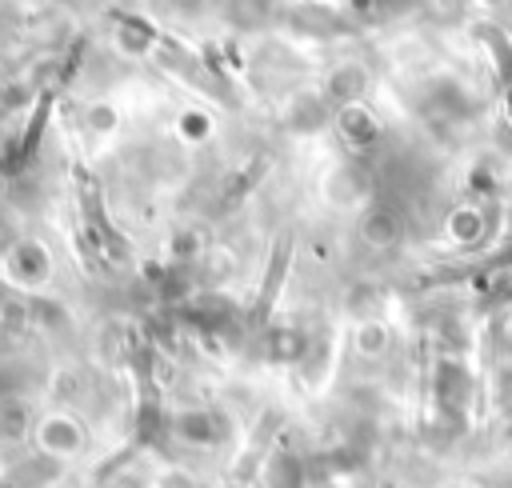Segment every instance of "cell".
I'll use <instances>...</instances> for the list:
<instances>
[{"label": "cell", "instance_id": "cell-10", "mask_svg": "<svg viewBox=\"0 0 512 488\" xmlns=\"http://www.w3.org/2000/svg\"><path fill=\"white\" fill-rule=\"evenodd\" d=\"M288 108H292V112H288V124H292V128H316V124L324 120L328 100H324V92H296Z\"/></svg>", "mask_w": 512, "mask_h": 488}, {"label": "cell", "instance_id": "cell-1", "mask_svg": "<svg viewBox=\"0 0 512 488\" xmlns=\"http://www.w3.org/2000/svg\"><path fill=\"white\" fill-rule=\"evenodd\" d=\"M368 88H372V72H368V64H360V60H340V64H332V68L324 72V84H320L328 108L360 104V100L368 96Z\"/></svg>", "mask_w": 512, "mask_h": 488}, {"label": "cell", "instance_id": "cell-2", "mask_svg": "<svg viewBox=\"0 0 512 488\" xmlns=\"http://www.w3.org/2000/svg\"><path fill=\"white\" fill-rule=\"evenodd\" d=\"M356 236L364 240V248H372V252H388V248L400 244V236H404V220H400V212L388 208V204H364L360 216H356Z\"/></svg>", "mask_w": 512, "mask_h": 488}, {"label": "cell", "instance_id": "cell-6", "mask_svg": "<svg viewBox=\"0 0 512 488\" xmlns=\"http://www.w3.org/2000/svg\"><path fill=\"white\" fill-rule=\"evenodd\" d=\"M336 128H340V136H344L356 152H368V148H372V140L380 136V124H376V116H372L364 104L336 108Z\"/></svg>", "mask_w": 512, "mask_h": 488}, {"label": "cell", "instance_id": "cell-9", "mask_svg": "<svg viewBox=\"0 0 512 488\" xmlns=\"http://www.w3.org/2000/svg\"><path fill=\"white\" fill-rule=\"evenodd\" d=\"M48 268L52 264H48V252L40 244H16L8 252V272L20 284H44L48 280Z\"/></svg>", "mask_w": 512, "mask_h": 488}, {"label": "cell", "instance_id": "cell-3", "mask_svg": "<svg viewBox=\"0 0 512 488\" xmlns=\"http://www.w3.org/2000/svg\"><path fill=\"white\" fill-rule=\"evenodd\" d=\"M172 432H176V440H184L188 448H216V444H224V436H228V424H224V416L220 412H212V408H188V412H176L172 416Z\"/></svg>", "mask_w": 512, "mask_h": 488}, {"label": "cell", "instance_id": "cell-8", "mask_svg": "<svg viewBox=\"0 0 512 488\" xmlns=\"http://www.w3.org/2000/svg\"><path fill=\"white\" fill-rule=\"evenodd\" d=\"M392 348V328L380 316H364L352 324V352L360 360H384Z\"/></svg>", "mask_w": 512, "mask_h": 488}, {"label": "cell", "instance_id": "cell-7", "mask_svg": "<svg viewBox=\"0 0 512 488\" xmlns=\"http://www.w3.org/2000/svg\"><path fill=\"white\" fill-rule=\"evenodd\" d=\"M444 240L456 248H468L476 240H484V208L480 204H456L444 216Z\"/></svg>", "mask_w": 512, "mask_h": 488}, {"label": "cell", "instance_id": "cell-5", "mask_svg": "<svg viewBox=\"0 0 512 488\" xmlns=\"http://www.w3.org/2000/svg\"><path fill=\"white\" fill-rule=\"evenodd\" d=\"M324 200H328L332 208H344V212L364 208V200H368V180H364V172L352 168V164L336 168V172L324 180Z\"/></svg>", "mask_w": 512, "mask_h": 488}, {"label": "cell", "instance_id": "cell-11", "mask_svg": "<svg viewBox=\"0 0 512 488\" xmlns=\"http://www.w3.org/2000/svg\"><path fill=\"white\" fill-rule=\"evenodd\" d=\"M176 132H180V140H184V144H200V140H208V136H212V116H208L204 108H188V112H180Z\"/></svg>", "mask_w": 512, "mask_h": 488}, {"label": "cell", "instance_id": "cell-4", "mask_svg": "<svg viewBox=\"0 0 512 488\" xmlns=\"http://www.w3.org/2000/svg\"><path fill=\"white\" fill-rule=\"evenodd\" d=\"M36 440H40V448H44L48 456L68 460V456H76V452L84 448V428H80L76 416H68V412H52V416L40 420Z\"/></svg>", "mask_w": 512, "mask_h": 488}]
</instances>
